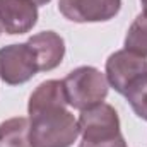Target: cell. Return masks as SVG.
<instances>
[{
	"label": "cell",
	"mask_w": 147,
	"mask_h": 147,
	"mask_svg": "<svg viewBox=\"0 0 147 147\" xmlns=\"http://www.w3.org/2000/svg\"><path fill=\"white\" fill-rule=\"evenodd\" d=\"M79 135V123L65 106H50L29 113L33 147H72Z\"/></svg>",
	"instance_id": "1"
},
{
	"label": "cell",
	"mask_w": 147,
	"mask_h": 147,
	"mask_svg": "<svg viewBox=\"0 0 147 147\" xmlns=\"http://www.w3.org/2000/svg\"><path fill=\"white\" fill-rule=\"evenodd\" d=\"M65 89V98L69 106L74 110H87L103 103L108 96V80L106 75L94 67H79L62 80Z\"/></svg>",
	"instance_id": "2"
},
{
	"label": "cell",
	"mask_w": 147,
	"mask_h": 147,
	"mask_svg": "<svg viewBox=\"0 0 147 147\" xmlns=\"http://www.w3.org/2000/svg\"><path fill=\"white\" fill-rule=\"evenodd\" d=\"M38 70L33 50L28 43L0 48V79L9 86H19L31 80Z\"/></svg>",
	"instance_id": "3"
},
{
	"label": "cell",
	"mask_w": 147,
	"mask_h": 147,
	"mask_svg": "<svg viewBox=\"0 0 147 147\" xmlns=\"http://www.w3.org/2000/svg\"><path fill=\"white\" fill-rule=\"evenodd\" d=\"M79 130L82 140L99 142L120 135V118L113 106L99 103L92 108L82 110L79 115Z\"/></svg>",
	"instance_id": "4"
},
{
	"label": "cell",
	"mask_w": 147,
	"mask_h": 147,
	"mask_svg": "<svg viewBox=\"0 0 147 147\" xmlns=\"http://www.w3.org/2000/svg\"><path fill=\"white\" fill-rule=\"evenodd\" d=\"M146 72L147 60L128 50L115 51L106 60V80L120 94H125L127 87Z\"/></svg>",
	"instance_id": "5"
},
{
	"label": "cell",
	"mask_w": 147,
	"mask_h": 147,
	"mask_svg": "<svg viewBox=\"0 0 147 147\" xmlns=\"http://www.w3.org/2000/svg\"><path fill=\"white\" fill-rule=\"evenodd\" d=\"M121 7V0H58L60 14L72 22H106Z\"/></svg>",
	"instance_id": "6"
},
{
	"label": "cell",
	"mask_w": 147,
	"mask_h": 147,
	"mask_svg": "<svg viewBox=\"0 0 147 147\" xmlns=\"http://www.w3.org/2000/svg\"><path fill=\"white\" fill-rule=\"evenodd\" d=\"M38 22V5L31 0H0V26L7 34L29 33Z\"/></svg>",
	"instance_id": "7"
},
{
	"label": "cell",
	"mask_w": 147,
	"mask_h": 147,
	"mask_svg": "<svg viewBox=\"0 0 147 147\" xmlns=\"http://www.w3.org/2000/svg\"><path fill=\"white\" fill-rule=\"evenodd\" d=\"M34 53L39 72H50L57 69L65 57V41L55 31H43L31 36L28 41Z\"/></svg>",
	"instance_id": "8"
},
{
	"label": "cell",
	"mask_w": 147,
	"mask_h": 147,
	"mask_svg": "<svg viewBox=\"0 0 147 147\" xmlns=\"http://www.w3.org/2000/svg\"><path fill=\"white\" fill-rule=\"evenodd\" d=\"M67 98H65V89L62 80H45L33 91L29 96L28 103V113L41 110V108H50V106H67Z\"/></svg>",
	"instance_id": "9"
},
{
	"label": "cell",
	"mask_w": 147,
	"mask_h": 147,
	"mask_svg": "<svg viewBox=\"0 0 147 147\" xmlns=\"http://www.w3.org/2000/svg\"><path fill=\"white\" fill-rule=\"evenodd\" d=\"M0 147H33L29 140V118L16 116L2 121Z\"/></svg>",
	"instance_id": "10"
},
{
	"label": "cell",
	"mask_w": 147,
	"mask_h": 147,
	"mask_svg": "<svg viewBox=\"0 0 147 147\" xmlns=\"http://www.w3.org/2000/svg\"><path fill=\"white\" fill-rule=\"evenodd\" d=\"M125 50L147 58V14H139L125 36Z\"/></svg>",
	"instance_id": "11"
},
{
	"label": "cell",
	"mask_w": 147,
	"mask_h": 147,
	"mask_svg": "<svg viewBox=\"0 0 147 147\" xmlns=\"http://www.w3.org/2000/svg\"><path fill=\"white\" fill-rule=\"evenodd\" d=\"M132 106L134 113L147 121V72L137 77L125 91L123 94Z\"/></svg>",
	"instance_id": "12"
},
{
	"label": "cell",
	"mask_w": 147,
	"mask_h": 147,
	"mask_svg": "<svg viewBox=\"0 0 147 147\" xmlns=\"http://www.w3.org/2000/svg\"><path fill=\"white\" fill-rule=\"evenodd\" d=\"M79 147H127V142L123 139V135H116L113 139L108 140H99V142H87V140H82Z\"/></svg>",
	"instance_id": "13"
},
{
	"label": "cell",
	"mask_w": 147,
	"mask_h": 147,
	"mask_svg": "<svg viewBox=\"0 0 147 147\" xmlns=\"http://www.w3.org/2000/svg\"><path fill=\"white\" fill-rule=\"evenodd\" d=\"M33 3H36V5H46L48 2H51V0H31Z\"/></svg>",
	"instance_id": "14"
},
{
	"label": "cell",
	"mask_w": 147,
	"mask_h": 147,
	"mask_svg": "<svg viewBox=\"0 0 147 147\" xmlns=\"http://www.w3.org/2000/svg\"><path fill=\"white\" fill-rule=\"evenodd\" d=\"M142 7H144V14H147V0H140Z\"/></svg>",
	"instance_id": "15"
},
{
	"label": "cell",
	"mask_w": 147,
	"mask_h": 147,
	"mask_svg": "<svg viewBox=\"0 0 147 147\" xmlns=\"http://www.w3.org/2000/svg\"><path fill=\"white\" fill-rule=\"evenodd\" d=\"M0 34H2V26H0Z\"/></svg>",
	"instance_id": "16"
}]
</instances>
